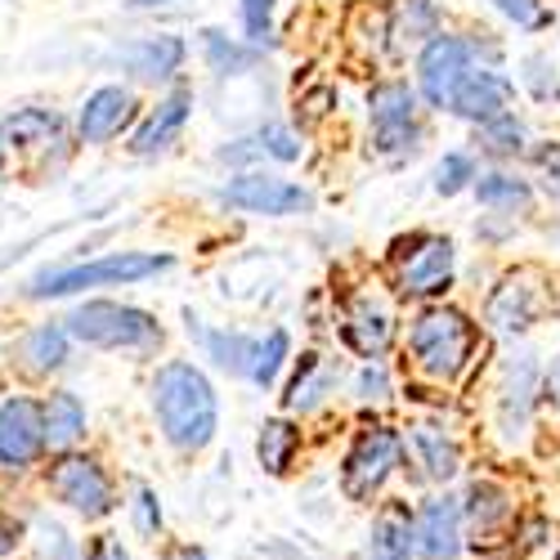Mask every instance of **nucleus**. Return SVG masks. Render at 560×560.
Instances as JSON below:
<instances>
[{"instance_id":"nucleus-1","label":"nucleus","mask_w":560,"mask_h":560,"mask_svg":"<svg viewBox=\"0 0 560 560\" xmlns=\"http://www.w3.org/2000/svg\"><path fill=\"white\" fill-rule=\"evenodd\" d=\"M153 408L175 448H207L220 422L215 390L194 363H166L153 382Z\"/></svg>"},{"instance_id":"nucleus-2","label":"nucleus","mask_w":560,"mask_h":560,"mask_svg":"<svg viewBox=\"0 0 560 560\" xmlns=\"http://www.w3.org/2000/svg\"><path fill=\"white\" fill-rule=\"evenodd\" d=\"M412 354H417V368L427 372L435 382H453L457 372L471 359V346H476V328L466 323V314L457 310H427L417 318V328L408 337Z\"/></svg>"},{"instance_id":"nucleus-3","label":"nucleus","mask_w":560,"mask_h":560,"mask_svg":"<svg viewBox=\"0 0 560 560\" xmlns=\"http://www.w3.org/2000/svg\"><path fill=\"white\" fill-rule=\"evenodd\" d=\"M68 332L85 346L100 350H149L162 341V328L153 323V314L135 310V305H117V301H90L68 318Z\"/></svg>"},{"instance_id":"nucleus-4","label":"nucleus","mask_w":560,"mask_h":560,"mask_svg":"<svg viewBox=\"0 0 560 560\" xmlns=\"http://www.w3.org/2000/svg\"><path fill=\"white\" fill-rule=\"evenodd\" d=\"M171 269V256H108L95 265H68V269H45L32 278V296H72L100 283H139L149 273Z\"/></svg>"},{"instance_id":"nucleus-5","label":"nucleus","mask_w":560,"mask_h":560,"mask_svg":"<svg viewBox=\"0 0 560 560\" xmlns=\"http://www.w3.org/2000/svg\"><path fill=\"white\" fill-rule=\"evenodd\" d=\"M399 435L395 431H386V427H368L359 440H354V448H350V457H346V471H341V489H346V498H354V502H363V498H372L382 485H386V476L399 466Z\"/></svg>"},{"instance_id":"nucleus-6","label":"nucleus","mask_w":560,"mask_h":560,"mask_svg":"<svg viewBox=\"0 0 560 560\" xmlns=\"http://www.w3.org/2000/svg\"><path fill=\"white\" fill-rule=\"evenodd\" d=\"M50 489H55L59 502L81 511V516H108L113 511V489L90 457H77V453L59 457L55 471H50Z\"/></svg>"},{"instance_id":"nucleus-7","label":"nucleus","mask_w":560,"mask_h":560,"mask_svg":"<svg viewBox=\"0 0 560 560\" xmlns=\"http://www.w3.org/2000/svg\"><path fill=\"white\" fill-rule=\"evenodd\" d=\"M453 283V243L448 238H412L399 256V288L408 296H435Z\"/></svg>"},{"instance_id":"nucleus-8","label":"nucleus","mask_w":560,"mask_h":560,"mask_svg":"<svg viewBox=\"0 0 560 560\" xmlns=\"http://www.w3.org/2000/svg\"><path fill=\"white\" fill-rule=\"evenodd\" d=\"M45 448V427H40V408L32 399H10L0 404V466L23 471L27 462Z\"/></svg>"},{"instance_id":"nucleus-9","label":"nucleus","mask_w":560,"mask_h":560,"mask_svg":"<svg viewBox=\"0 0 560 560\" xmlns=\"http://www.w3.org/2000/svg\"><path fill=\"white\" fill-rule=\"evenodd\" d=\"M224 202L238 211H256V215H292V211L310 207V194L288 179H273V175H243L224 189Z\"/></svg>"},{"instance_id":"nucleus-10","label":"nucleus","mask_w":560,"mask_h":560,"mask_svg":"<svg viewBox=\"0 0 560 560\" xmlns=\"http://www.w3.org/2000/svg\"><path fill=\"white\" fill-rule=\"evenodd\" d=\"M506 104H511V81L489 68H466L448 95V108L471 121H493V117H502Z\"/></svg>"},{"instance_id":"nucleus-11","label":"nucleus","mask_w":560,"mask_h":560,"mask_svg":"<svg viewBox=\"0 0 560 560\" xmlns=\"http://www.w3.org/2000/svg\"><path fill=\"white\" fill-rule=\"evenodd\" d=\"M466 68H471V50L457 36H435L422 50V90L435 108H448V95Z\"/></svg>"},{"instance_id":"nucleus-12","label":"nucleus","mask_w":560,"mask_h":560,"mask_svg":"<svg viewBox=\"0 0 560 560\" xmlns=\"http://www.w3.org/2000/svg\"><path fill=\"white\" fill-rule=\"evenodd\" d=\"M542 314V292L534 288V273H506L502 288L489 296V323L502 332H525Z\"/></svg>"},{"instance_id":"nucleus-13","label":"nucleus","mask_w":560,"mask_h":560,"mask_svg":"<svg viewBox=\"0 0 560 560\" xmlns=\"http://www.w3.org/2000/svg\"><path fill=\"white\" fill-rule=\"evenodd\" d=\"M412 534L431 560H453L462 551V506L453 498H431L412 521Z\"/></svg>"},{"instance_id":"nucleus-14","label":"nucleus","mask_w":560,"mask_h":560,"mask_svg":"<svg viewBox=\"0 0 560 560\" xmlns=\"http://www.w3.org/2000/svg\"><path fill=\"white\" fill-rule=\"evenodd\" d=\"M189 104H194L189 90H175V95H171L166 104H158V113L135 130L130 153H135V158H153V153H162V149L171 144V139L184 130V121H189Z\"/></svg>"},{"instance_id":"nucleus-15","label":"nucleus","mask_w":560,"mask_h":560,"mask_svg":"<svg viewBox=\"0 0 560 560\" xmlns=\"http://www.w3.org/2000/svg\"><path fill=\"white\" fill-rule=\"evenodd\" d=\"M346 341L350 350H359L363 359H382L390 350V337H395V323L382 305H372V301H354L350 314H346Z\"/></svg>"},{"instance_id":"nucleus-16","label":"nucleus","mask_w":560,"mask_h":560,"mask_svg":"<svg viewBox=\"0 0 560 560\" xmlns=\"http://www.w3.org/2000/svg\"><path fill=\"white\" fill-rule=\"evenodd\" d=\"M126 121H130V95L126 90H117V85L95 90L81 108V139L85 144H104V139H113Z\"/></svg>"},{"instance_id":"nucleus-17","label":"nucleus","mask_w":560,"mask_h":560,"mask_svg":"<svg viewBox=\"0 0 560 560\" xmlns=\"http://www.w3.org/2000/svg\"><path fill=\"white\" fill-rule=\"evenodd\" d=\"M126 68L135 77H144V81H166L171 72H179L184 63V40L179 36H144V40H135L126 45Z\"/></svg>"},{"instance_id":"nucleus-18","label":"nucleus","mask_w":560,"mask_h":560,"mask_svg":"<svg viewBox=\"0 0 560 560\" xmlns=\"http://www.w3.org/2000/svg\"><path fill=\"white\" fill-rule=\"evenodd\" d=\"M417 547V534H412V516H408V506L404 502H390L382 511V521L372 525V560H408Z\"/></svg>"},{"instance_id":"nucleus-19","label":"nucleus","mask_w":560,"mask_h":560,"mask_svg":"<svg viewBox=\"0 0 560 560\" xmlns=\"http://www.w3.org/2000/svg\"><path fill=\"white\" fill-rule=\"evenodd\" d=\"M40 427H45V444H55V448H68L81 431H85V412L77 404V395L59 390L50 395V404L40 408Z\"/></svg>"},{"instance_id":"nucleus-20","label":"nucleus","mask_w":560,"mask_h":560,"mask_svg":"<svg viewBox=\"0 0 560 560\" xmlns=\"http://www.w3.org/2000/svg\"><path fill=\"white\" fill-rule=\"evenodd\" d=\"M328 390H332V363L323 354H305L301 368H296V377H292V386H288V408L310 412Z\"/></svg>"},{"instance_id":"nucleus-21","label":"nucleus","mask_w":560,"mask_h":560,"mask_svg":"<svg viewBox=\"0 0 560 560\" xmlns=\"http://www.w3.org/2000/svg\"><path fill=\"white\" fill-rule=\"evenodd\" d=\"M408 444H412L417 462L427 466L431 480H448V476L457 471V444H453L444 431H435V427H412Z\"/></svg>"},{"instance_id":"nucleus-22","label":"nucleus","mask_w":560,"mask_h":560,"mask_svg":"<svg viewBox=\"0 0 560 560\" xmlns=\"http://www.w3.org/2000/svg\"><path fill=\"white\" fill-rule=\"evenodd\" d=\"M435 27H440L435 0H395V10H390V36L399 45L427 40V36H435Z\"/></svg>"},{"instance_id":"nucleus-23","label":"nucleus","mask_w":560,"mask_h":560,"mask_svg":"<svg viewBox=\"0 0 560 560\" xmlns=\"http://www.w3.org/2000/svg\"><path fill=\"white\" fill-rule=\"evenodd\" d=\"M372 126L377 130H390V126H417L412 113H417V95L404 85V81H386L372 90Z\"/></svg>"},{"instance_id":"nucleus-24","label":"nucleus","mask_w":560,"mask_h":560,"mask_svg":"<svg viewBox=\"0 0 560 560\" xmlns=\"http://www.w3.org/2000/svg\"><path fill=\"white\" fill-rule=\"evenodd\" d=\"M534 377H538L534 354H521L516 363H511V382H506V399H502V422H506V427H525L529 395H534Z\"/></svg>"},{"instance_id":"nucleus-25","label":"nucleus","mask_w":560,"mask_h":560,"mask_svg":"<svg viewBox=\"0 0 560 560\" xmlns=\"http://www.w3.org/2000/svg\"><path fill=\"white\" fill-rule=\"evenodd\" d=\"M19 354H23V363L32 372H50V368H59L68 359V337H63V328H55V323H45V328H32L23 337Z\"/></svg>"},{"instance_id":"nucleus-26","label":"nucleus","mask_w":560,"mask_h":560,"mask_svg":"<svg viewBox=\"0 0 560 560\" xmlns=\"http://www.w3.org/2000/svg\"><path fill=\"white\" fill-rule=\"evenodd\" d=\"M59 117L45 113V108H23L14 117L0 121V144H40V139H55L59 135Z\"/></svg>"},{"instance_id":"nucleus-27","label":"nucleus","mask_w":560,"mask_h":560,"mask_svg":"<svg viewBox=\"0 0 560 560\" xmlns=\"http://www.w3.org/2000/svg\"><path fill=\"white\" fill-rule=\"evenodd\" d=\"M260 466L269 476H283L288 466H292V453L301 448V431L292 427V422H265V431H260Z\"/></svg>"},{"instance_id":"nucleus-28","label":"nucleus","mask_w":560,"mask_h":560,"mask_svg":"<svg viewBox=\"0 0 560 560\" xmlns=\"http://www.w3.org/2000/svg\"><path fill=\"white\" fill-rule=\"evenodd\" d=\"M476 194H480V202L493 207V211H525V207H529V184L516 179V175H485V179L476 184Z\"/></svg>"},{"instance_id":"nucleus-29","label":"nucleus","mask_w":560,"mask_h":560,"mask_svg":"<svg viewBox=\"0 0 560 560\" xmlns=\"http://www.w3.org/2000/svg\"><path fill=\"white\" fill-rule=\"evenodd\" d=\"M211 359L229 372H243V377H252V363H256V346L260 341H247V337H229V332H207L202 337Z\"/></svg>"},{"instance_id":"nucleus-30","label":"nucleus","mask_w":560,"mask_h":560,"mask_svg":"<svg viewBox=\"0 0 560 560\" xmlns=\"http://www.w3.org/2000/svg\"><path fill=\"white\" fill-rule=\"evenodd\" d=\"M202 45H207V59H211V68L215 72H247L252 63H256V50H243V45H233L224 32H215V27H207L202 32Z\"/></svg>"},{"instance_id":"nucleus-31","label":"nucleus","mask_w":560,"mask_h":560,"mask_svg":"<svg viewBox=\"0 0 560 560\" xmlns=\"http://www.w3.org/2000/svg\"><path fill=\"white\" fill-rule=\"evenodd\" d=\"M480 144L493 158H511V153H521V144H525V126L516 117L502 113V117H493V121L480 126Z\"/></svg>"},{"instance_id":"nucleus-32","label":"nucleus","mask_w":560,"mask_h":560,"mask_svg":"<svg viewBox=\"0 0 560 560\" xmlns=\"http://www.w3.org/2000/svg\"><path fill=\"white\" fill-rule=\"evenodd\" d=\"M502 516H506V493H502L498 485H476V489H471V525H476L480 534H489Z\"/></svg>"},{"instance_id":"nucleus-33","label":"nucleus","mask_w":560,"mask_h":560,"mask_svg":"<svg viewBox=\"0 0 560 560\" xmlns=\"http://www.w3.org/2000/svg\"><path fill=\"white\" fill-rule=\"evenodd\" d=\"M288 359V332H269L260 346H256V363H252V382L256 386H269L278 377V368Z\"/></svg>"},{"instance_id":"nucleus-34","label":"nucleus","mask_w":560,"mask_h":560,"mask_svg":"<svg viewBox=\"0 0 560 560\" xmlns=\"http://www.w3.org/2000/svg\"><path fill=\"white\" fill-rule=\"evenodd\" d=\"M256 144H260L269 158H278V162H296V158H301V144H296V135H292L288 126H265V130L256 135Z\"/></svg>"},{"instance_id":"nucleus-35","label":"nucleus","mask_w":560,"mask_h":560,"mask_svg":"<svg viewBox=\"0 0 560 560\" xmlns=\"http://www.w3.org/2000/svg\"><path fill=\"white\" fill-rule=\"evenodd\" d=\"M493 5H498V10H502L511 23H516V27H529V32L551 23V19H547V10L538 5V0H493Z\"/></svg>"},{"instance_id":"nucleus-36","label":"nucleus","mask_w":560,"mask_h":560,"mask_svg":"<svg viewBox=\"0 0 560 560\" xmlns=\"http://www.w3.org/2000/svg\"><path fill=\"white\" fill-rule=\"evenodd\" d=\"M466 179H471V158L448 153V158L440 162V171H435V189H440V194H457Z\"/></svg>"},{"instance_id":"nucleus-37","label":"nucleus","mask_w":560,"mask_h":560,"mask_svg":"<svg viewBox=\"0 0 560 560\" xmlns=\"http://www.w3.org/2000/svg\"><path fill=\"white\" fill-rule=\"evenodd\" d=\"M269 14H273V0H243L247 36H252L256 45H265V36H269Z\"/></svg>"},{"instance_id":"nucleus-38","label":"nucleus","mask_w":560,"mask_h":560,"mask_svg":"<svg viewBox=\"0 0 560 560\" xmlns=\"http://www.w3.org/2000/svg\"><path fill=\"white\" fill-rule=\"evenodd\" d=\"M135 525H139V534H158L162 511H158L153 489H139V502H135Z\"/></svg>"},{"instance_id":"nucleus-39","label":"nucleus","mask_w":560,"mask_h":560,"mask_svg":"<svg viewBox=\"0 0 560 560\" xmlns=\"http://www.w3.org/2000/svg\"><path fill=\"white\" fill-rule=\"evenodd\" d=\"M386 386H390V382H386L382 368H363L354 390H359V399H386Z\"/></svg>"},{"instance_id":"nucleus-40","label":"nucleus","mask_w":560,"mask_h":560,"mask_svg":"<svg viewBox=\"0 0 560 560\" xmlns=\"http://www.w3.org/2000/svg\"><path fill=\"white\" fill-rule=\"evenodd\" d=\"M538 166H542V175H547V189L560 198V144L538 149Z\"/></svg>"},{"instance_id":"nucleus-41","label":"nucleus","mask_w":560,"mask_h":560,"mask_svg":"<svg viewBox=\"0 0 560 560\" xmlns=\"http://www.w3.org/2000/svg\"><path fill=\"white\" fill-rule=\"evenodd\" d=\"M90 560H130V556L113 534H100L95 542H90Z\"/></svg>"},{"instance_id":"nucleus-42","label":"nucleus","mask_w":560,"mask_h":560,"mask_svg":"<svg viewBox=\"0 0 560 560\" xmlns=\"http://www.w3.org/2000/svg\"><path fill=\"white\" fill-rule=\"evenodd\" d=\"M14 542H19V525H10L5 516H0V556H10Z\"/></svg>"},{"instance_id":"nucleus-43","label":"nucleus","mask_w":560,"mask_h":560,"mask_svg":"<svg viewBox=\"0 0 560 560\" xmlns=\"http://www.w3.org/2000/svg\"><path fill=\"white\" fill-rule=\"evenodd\" d=\"M179 560H207V551H198V547H189V551H184Z\"/></svg>"},{"instance_id":"nucleus-44","label":"nucleus","mask_w":560,"mask_h":560,"mask_svg":"<svg viewBox=\"0 0 560 560\" xmlns=\"http://www.w3.org/2000/svg\"><path fill=\"white\" fill-rule=\"evenodd\" d=\"M130 5H162V0H130Z\"/></svg>"}]
</instances>
